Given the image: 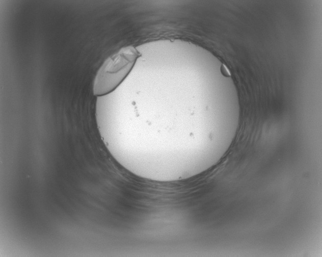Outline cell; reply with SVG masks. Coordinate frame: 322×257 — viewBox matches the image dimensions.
Wrapping results in <instances>:
<instances>
[{"instance_id":"obj_1","label":"cell","mask_w":322,"mask_h":257,"mask_svg":"<svg viewBox=\"0 0 322 257\" xmlns=\"http://www.w3.org/2000/svg\"><path fill=\"white\" fill-rule=\"evenodd\" d=\"M140 56V53L135 47L128 46L107 58L94 79V95L102 96L114 91L129 74Z\"/></svg>"}]
</instances>
